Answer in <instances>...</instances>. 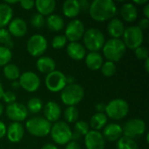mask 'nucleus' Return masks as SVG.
<instances>
[{"instance_id": "nucleus-1", "label": "nucleus", "mask_w": 149, "mask_h": 149, "mask_svg": "<svg viewBox=\"0 0 149 149\" xmlns=\"http://www.w3.org/2000/svg\"><path fill=\"white\" fill-rule=\"evenodd\" d=\"M89 14L97 22L112 19L117 13V6L112 0H94L90 3Z\"/></svg>"}, {"instance_id": "nucleus-2", "label": "nucleus", "mask_w": 149, "mask_h": 149, "mask_svg": "<svg viewBox=\"0 0 149 149\" xmlns=\"http://www.w3.org/2000/svg\"><path fill=\"white\" fill-rule=\"evenodd\" d=\"M126 45L123 40L120 38H111L105 42L102 48L103 54L107 61L118 62L120 61L126 52Z\"/></svg>"}, {"instance_id": "nucleus-3", "label": "nucleus", "mask_w": 149, "mask_h": 149, "mask_svg": "<svg viewBox=\"0 0 149 149\" xmlns=\"http://www.w3.org/2000/svg\"><path fill=\"white\" fill-rule=\"evenodd\" d=\"M84 95V88L74 83L65 86V87L61 91L60 98L65 105L68 107H75L83 100Z\"/></svg>"}, {"instance_id": "nucleus-4", "label": "nucleus", "mask_w": 149, "mask_h": 149, "mask_svg": "<svg viewBox=\"0 0 149 149\" xmlns=\"http://www.w3.org/2000/svg\"><path fill=\"white\" fill-rule=\"evenodd\" d=\"M83 39L86 49L91 52H98L100 51L106 42L103 32L96 28H89L85 31Z\"/></svg>"}, {"instance_id": "nucleus-5", "label": "nucleus", "mask_w": 149, "mask_h": 149, "mask_svg": "<svg viewBox=\"0 0 149 149\" xmlns=\"http://www.w3.org/2000/svg\"><path fill=\"white\" fill-rule=\"evenodd\" d=\"M25 127L31 135L44 137L50 134L52 124L45 118L33 117L26 121Z\"/></svg>"}, {"instance_id": "nucleus-6", "label": "nucleus", "mask_w": 149, "mask_h": 149, "mask_svg": "<svg viewBox=\"0 0 149 149\" xmlns=\"http://www.w3.org/2000/svg\"><path fill=\"white\" fill-rule=\"evenodd\" d=\"M129 111L128 103L121 99H115L111 100L106 106V115L110 119L120 120L125 118Z\"/></svg>"}, {"instance_id": "nucleus-7", "label": "nucleus", "mask_w": 149, "mask_h": 149, "mask_svg": "<svg viewBox=\"0 0 149 149\" xmlns=\"http://www.w3.org/2000/svg\"><path fill=\"white\" fill-rule=\"evenodd\" d=\"M51 135L53 141L58 145H65L71 141L72 130L65 121H57L52 126Z\"/></svg>"}, {"instance_id": "nucleus-8", "label": "nucleus", "mask_w": 149, "mask_h": 149, "mask_svg": "<svg viewBox=\"0 0 149 149\" xmlns=\"http://www.w3.org/2000/svg\"><path fill=\"white\" fill-rule=\"evenodd\" d=\"M123 38L126 47L131 50H135L141 46L143 42V31L136 25L129 26L125 29Z\"/></svg>"}, {"instance_id": "nucleus-9", "label": "nucleus", "mask_w": 149, "mask_h": 149, "mask_svg": "<svg viewBox=\"0 0 149 149\" xmlns=\"http://www.w3.org/2000/svg\"><path fill=\"white\" fill-rule=\"evenodd\" d=\"M48 43L46 38L41 34H34L32 35L26 45V48L28 52L32 57H40L42 56L47 50Z\"/></svg>"}, {"instance_id": "nucleus-10", "label": "nucleus", "mask_w": 149, "mask_h": 149, "mask_svg": "<svg viewBox=\"0 0 149 149\" xmlns=\"http://www.w3.org/2000/svg\"><path fill=\"white\" fill-rule=\"evenodd\" d=\"M146 131V123L139 119L134 118L127 121L122 128V134L125 137L134 139L142 135Z\"/></svg>"}, {"instance_id": "nucleus-11", "label": "nucleus", "mask_w": 149, "mask_h": 149, "mask_svg": "<svg viewBox=\"0 0 149 149\" xmlns=\"http://www.w3.org/2000/svg\"><path fill=\"white\" fill-rule=\"evenodd\" d=\"M66 85V76L60 71L55 70L45 78L46 88L52 93L61 92Z\"/></svg>"}, {"instance_id": "nucleus-12", "label": "nucleus", "mask_w": 149, "mask_h": 149, "mask_svg": "<svg viewBox=\"0 0 149 149\" xmlns=\"http://www.w3.org/2000/svg\"><path fill=\"white\" fill-rule=\"evenodd\" d=\"M19 86L28 93L36 92L40 86V79L32 72H25L19 76Z\"/></svg>"}, {"instance_id": "nucleus-13", "label": "nucleus", "mask_w": 149, "mask_h": 149, "mask_svg": "<svg viewBox=\"0 0 149 149\" xmlns=\"http://www.w3.org/2000/svg\"><path fill=\"white\" fill-rule=\"evenodd\" d=\"M85 33V25L79 19H73L68 23L65 28V38L70 42L79 41Z\"/></svg>"}, {"instance_id": "nucleus-14", "label": "nucleus", "mask_w": 149, "mask_h": 149, "mask_svg": "<svg viewBox=\"0 0 149 149\" xmlns=\"http://www.w3.org/2000/svg\"><path fill=\"white\" fill-rule=\"evenodd\" d=\"M5 113L7 117L13 120V122H20L24 120L28 117L29 113L26 107L18 102H14L8 105Z\"/></svg>"}, {"instance_id": "nucleus-15", "label": "nucleus", "mask_w": 149, "mask_h": 149, "mask_svg": "<svg viewBox=\"0 0 149 149\" xmlns=\"http://www.w3.org/2000/svg\"><path fill=\"white\" fill-rule=\"evenodd\" d=\"M85 145L86 149H104L105 139L99 131L92 130L85 137Z\"/></svg>"}, {"instance_id": "nucleus-16", "label": "nucleus", "mask_w": 149, "mask_h": 149, "mask_svg": "<svg viewBox=\"0 0 149 149\" xmlns=\"http://www.w3.org/2000/svg\"><path fill=\"white\" fill-rule=\"evenodd\" d=\"M8 25H9L8 31L11 36L21 38L24 37L27 32V24L23 18L17 17L11 19V21Z\"/></svg>"}, {"instance_id": "nucleus-17", "label": "nucleus", "mask_w": 149, "mask_h": 149, "mask_svg": "<svg viewBox=\"0 0 149 149\" xmlns=\"http://www.w3.org/2000/svg\"><path fill=\"white\" fill-rule=\"evenodd\" d=\"M24 134V127L19 122H12L6 129L7 138L12 143L19 142L23 139Z\"/></svg>"}, {"instance_id": "nucleus-18", "label": "nucleus", "mask_w": 149, "mask_h": 149, "mask_svg": "<svg viewBox=\"0 0 149 149\" xmlns=\"http://www.w3.org/2000/svg\"><path fill=\"white\" fill-rule=\"evenodd\" d=\"M44 113L45 119L49 122H57L61 116V108L58 103L49 101L45 106Z\"/></svg>"}, {"instance_id": "nucleus-19", "label": "nucleus", "mask_w": 149, "mask_h": 149, "mask_svg": "<svg viewBox=\"0 0 149 149\" xmlns=\"http://www.w3.org/2000/svg\"><path fill=\"white\" fill-rule=\"evenodd\" d=\"M122 127L116 123H111L105 127L103 137L109 141H116L122 136Z\"/></svg>"}, {"instance_id": "nucleus-20", "label": "nucleus", "mask_w": 149, "mask_h": 149, "mask_svg": "<svg viewBox=\"0 0 149 149\" xmlns=\"http://www.w3.org/2000/svg\"><path fill=\"white\" fill-rule=\"evenodd\" d=\"M125 26L120 19L113 17L110 20L107 24V32L113 38H120L123 36Z\"/></svg>"}, {"instance_id": "nucleus-21", "label": "nucleus", "mask_w": 149, "mask_h": 149, "mask_svg": "<svg viewBox=\"0 0 149 149\" xmlns=\"http://www.w3.org/2000/svg\"><path fill=\"white\" fill-rule=\"evenodd\" d=\"M68 56L74 60H81L86 57L85 47L78 42H71L66 48Z\"/></svg>"}, {"instance_id": "nucleus-22", "label": "nucleus", "mask_w": 149, "mask_h": 149, "mask_svg": "<svg viewBox=\"0 0 149 149\" xmlns=\"http://www.w3.org/2000/svg\"><path fill=\"white\" fill-rule=\"evenodd\" d=\"M120 13L122 18L128 23L134 22L138 17L137 8L132 3H127L123 4L122 7L120 8Z\"/></svg>"}, {"instance_id": "nucleus-23", "label": "nucleus", "mask_w": 149, "mask_h": 149, "mask_svg": "<svg viewBox=\"0 0 149 149\" xmlns=\"http://www.w3.org/2000/svg\"><path fill=\"white\" fill-rule=\"evenodd\" d=\"M63 14L69 17L73 18L77 17L80 12V7L78 0H66L62 6Z\"/></svg>"}, {"instance_id": "nucleus-24", "label": "nucleus", "mask_w": 149, "mask_h": 149, "mask_svg": "<svg viewBox=\"0 0 149 149\" xmlns=\"http://www.w3.org/2000/svg\"><path fill=\"white\" fill-rule=\"evenodd\" d=\"M37 68L40 72L49 74L55 71L56 63L50 57H46V56L40 57L37 61Z\"/></svg>"}, {"instance_id": "nucleus-25", "label": "nucleus", "mask_w": 149, "mask_h": 149, "mask_svg": "<svg viewBox=\"0 0 149 149\" xmlns=\"http://www.w3.org/2000/svg\"><path fill=\"white\" fill-rule=\"evenodd\" d=\"M35 7L42 16H50L55 10L56 2L54 0H37L35 2Z\"/></svg>"}, {"instance_id": "nucleus-26", "label": "nucleus", "mask_w": 149, "mask_h": 149, "mask_svg": "<svg viewBox=\"0 0 149 149\" xmlns=\"http://www.w3.org/2000/svg\"><path fill=\"white\" fill-rule=\"evenodd\" d=\"M103 63V58L99 52H90L86 56V65L92 71L100 70Z\"/></svg>"}, {"instance_id": "nucleus-27", "label": "nucleus", "mask_w": 149, "mask_h": 149, "mask_svg": "<svg viewBox=\"0 0 149 149\" xmlns=\"http://www.w3.org/2000/svg\"><path fill=\"white\" fill-rule=\"evenodd\" d=\"M12 8L5 3H0V29L4 28L12 19Z\"/></svg>"}, {"instance_id": "nucleus-28", "label": "nucleus", "mask_w": 149, "mask_h": 149, "mask_svg": "<svg viewBox=\"0 0 149 149\" xmlns=\"http://www.w3.org/2000/svg\"><path fill=\"white\" fill-rule=\"evenodd\" d=\"M45 24L50 31L55 32L61 31L65 26L64 19L60 16L56 14H52L48 16L47 19H45Z\"/></svg>"}, {"instance_id": "nucleus-29", "label": "nucleus", "mask_w": 149, "mask_h": 149, "mask_svg": "<svg viewBox=\"0 0 149 149\" xmlns=\"http://www.w3.org/2000/svg\"><path fill=\"white\" fill-rule=\"evenodd\" d=\"M107 116L104 113H96L92 116L90 120V125L95 131L103 128L105 126H107Z\"/></svg>"}, {"instance_id": "nucleus-30", "label": "nucleus", "mask_w": 149, "mask_h": 149, "mask_svg": "<svg viewBox=\"0 0 149 149\" xmlns=\"http://www.w3.org/2000/svg\"><path fill=\"white\" fill-rule=\"evenodd\" d=\"M3 72L4 77L7 79L12 80V81H16L17 79H19V76H20L19 68L14 64H10L9 63L6 65H4Z\"/></svg>"}, {"instance_id": "nucleus-31", "label": "nucleus", "mask_w": 149, "mask_h": 149, "mask_svg": "<svg viewBox=\"0 0 149 149\" xmlns=\"http://www.w3.org/2000/svg\"><path fill=\"white\" fill-rule=\"evenodd\" d=\"M0 44L3 45L2 46H4L10 50L14 47V41L12 39V36L5 28L0 29Z\"/></svg>"}, {"instance_id": "nucleus-32", "label": "nucleus", "mask_w": 149, "mask_h": 149, "mask_svg": "<svg viewBox=\"0 0 149 149\" xmlns=\"http://www.w3.org/2000/svg\"><path fill=\"white\" fill-rule=\"evenodd\" d=\"M117 148L118 149H139L138 144L135 142L134 140L121 136L117 142Z\"/></svg>"}, {"instance_id": "nucleus-33", "label": "nucleus", "mask_w": 149, "mask_h": 149, "mask_svg": "<svg viewBox=\"0 0 149 149\" xmlns=\"http://www.w3.org/2000/svg\"><path fill=\"white\" fill-rule=\"evenodd\" d=\"M26 108L28 112L31 113H38L43 108V102L38 98H31V100H28Z\"/></svg>"}, {"instance_id": "nucleus-34", "label": "nucleus", "mask_w": 149, "mask_h": 149, "mask_svg": "<svg viewBox=\"0 0 149 149\" xmlns=\"http://www.w3.org/2000/svg\"><path fill=\"white\" fill-rule=\"evenodd\" d=\"M79 113L76 107H68L64 112V117L68 123L76 122L79 119Z\"/></svg>"}, {"instance_id": "nucleus-35", "label": "nucleus", "mask_w": 149, "mask_h": 149, "mask_svg": "<svg viewBox=\"0 0 149 149\" xmlns=\"http://www.w3.org/2000/svg\"><path fill=\"white\" fill-rule=\"evenodd\" d=\"M11 58V51L4 46L0 45V66H4L7 64H9Z\"/></svg>"}, {"instance_id": "nucleus-36", "label": "nucleus", "mask_w": 149, "mask_h": 149, "mask_svg": "<svg viewBox=\"0 0 149 149\" xmlns=\"http://www.w3.org/2000/svg\"><path fill=\"white\" fill-rule=\"evenodd\" d=\"M100 69H101L102 74L107 78L112 77L116 72V65L113 62H111V61H107L103 63Z\"/></svg>"}, {"instance_id": "nucleus-37", "label": "nucleus", "mask_w": 149, "mask_h": 149, "mask_svg": "<svg viewBox=\"0 0 149 149\" xmlns=\"http://www.w3.org/2000/svg\"><path fill=\"white\" fill-rule=\"evenodd\" d=\"M30 22H31V24L35 27V28H38V29H40L42 28L45 24V17L42 16L41 14L39 13H34L31 19H30Z\"/></svg>"}, {"instance_id": "nucleus-38", "label": "nucleus", "mask_w": 149, "mask_h": 149, "mask_svg": "<svg viewBox=\"0 0 149 149\" xmlns=\"http://www.w3.org/2000/svg\"><path fill=\"white\" fill-rule=\"evenodd\" d=\"M89 125L83 120L77 121L75 126H74V132L78 133L79 135H86L87 133L89 132Z\"/></svg>"}, {"instance_id": "nucleus-39", "label": "nucleus", "mask_w": 149, "mask_h": 149, "mask_svg": "<svg viewBox=\"0 0 149 149\" xmlns=\"http://www.w3.org/2000/svg\"><path fill=\"white\" fill-rule=\"evenodd\" d=\"M66 42H67V39L64 35H57L53 38L52 41V45L54 49L59 50L65 47V45H66Z\"/></svg>"}, {"instance_id": "nucleus-40", "label": "nucleus", "mask_w": 149, "mask_h": 149, "mask_svg": "<svg viewBox=\"0 0 149 149\" xmlns=\"http://www.w3.org/2000/svg\"><path fill=\"white\" fill-rule=\"evenodd\" d=\"M135 51V56L140 60H146L148 58V50L145 46H140Z\"/></svg>"}, {"instance_id": "nucleus-41", "label": "nucleus", "mask_w": 149, "mask_h": 149, "mask_svg": "<svg viewBox=\"0 0 149 149\" xmlns=\"http://www.w3.org/2000/svg\"><path fill=\"white\" fill-rule=\"evenodd\" d=\"M2 99L3 100V101L5 103H7L8 105H10V104H12V103L16 102L17 97H16V95H15V93L13 92H11V91H6V92L3 93Z\"/></svg>"}, {"instance_id": "nucleus-42", "label": "nucleus", "mask_w": 149, "mask_h": 149, "mask_svg": "<svg viewBox=\"0 0 149 149\" xmlns=\"http://www.w3.org/2000/svg\"><path fill=\"white\" fill-rule=\"evenodd\" d=\"M21 7L26 10H31L34 6H35V2L32 0H22L19 2Z\"/></svg>"}, {"instance_id": "nucleus-43", "label": "nucleus", "mask_w": 149, "mask_h": 149, "mask_svg": "<svg viewBox=\"0 0 149 149\" xmlns=\"http://www.w3.org/2000/svg\"><path fill=\"white\" fill-rule=\"evenodd\" d=\"M149 26V19L148 18H142V19H141V21H140V23H139V25H138V27L143 31V30H147Z\"/></svg>"}, {"instance_id": "nucleus-44", "label": "nucleus", "mask_w": 149, "mask_h": 149, "mask_svg": "<svg viewBox=\"0 0 149 149\" xmlns=\"http://www.w3.org/2000/svg\"><path fill=\"white\" fill-rule=\"evenodd\" d=\"M79 7H80V10H84V11L89 10L90 3H88V1L81 0V1H79Z\"/></svg>"}, {"instance_id": "nucleus-45", "label": "nucleus", "mask_w": 149, "mask_h": 149, "mask_svg": "<svg viewBox=\"0 0 149 149\" xmlns=\"http://www.w3.org/2000/svg\"><path fill=\"white\" fill-rule=\"evenodd\" d=\"M65 149H81L79 144L77 141H70L66 144L65 148Z\"/></svg>"}, {"instance_id": "nucleus-46", "label": "nucleus", "mask_w": 149, "mask_h": 149, "mask_svg": "<svg viewBox=\"0 0 149 149\" xmlns=\"http://www.w3.org/2000/svg\"><path fill=\"white\" fill-rule=\"evenodd\" d=\"M6 126L4 125V123L3 121L0 120V139H2L3 137H4L6 135Z\"/></svg>"}, {"instance_id": "nucleus-47", "label": "nucleus", "mask_w": 149, "mask_h": 149, "mask_svg": "<svg viewBox=\"0 0 149 149\" xmlns=\"http://www.w3.org/2000/svg\"><path fill=\"white\" fill-rule=\"evenodd\" d=\"M106 106L107 105L104 103H99L96 105V110L98 111V113H103L106 110Z\"/></svg>"}, {"instance_id": "nucleus-48", "label": "nucleus", "mask_w": 149, "mask_h": 149, "mask_svg": "<svg viewBox=\"0 0 149 149\" xmlns=\"http://www.w3.org/2000/svg\"><path fill=\"white\" fill-rule=\"evenodd\" d=\"M80 137H81V135H79V134L78 133H76V132H73V133H72L71 141H77L79 140Z\"/></svg>"}, {"instance_id": "nucleus-49", "label": "nucleus", "mask_w": 149, "mask_h": 149, "mask_svg": "<svg viewBox=\"0 0 149 149\" xmlns=\"http://www.w3.org/2000/svg\"><path fill=\"white\" fill-rule=\"evenodd\" d=\"M41 149H58V148L53 145V144H51V143H48V144H45L42 147Z\"/></svg>"}, {"instance_id": "nucleus-50", "label": "nucleus", "mask_w": 149, "mask_h": 149, "mask_svg": "<svg viewBox=\"0 0 149 149\" xmlns=\"http://www.w3.org/2000/svg\"><path fill=\"white\" fill-rule=\"evenodd\" d=\"M144 15H145V17L146 18H149V3H147L146 6L144 7Z\"/></svg>"}, {"instance_id": "nucleus-51", "label": "nucleus", "mask_w": 149, "mask_h": 149, "mask_svg": "<svg viewBox=\"0 0 149 149\" xmlns=\"http://www.w3.org/2000/svg\"><path fill=\"white\" fill-rule=\"evenodd\" d=\"M74 82H75V79H74L73 77H72V76H67V77H66V84H67V85L74 84Z\"/></svg>"}, {"instance_id": "nucleus-52", "label": "nucleus", "mask_w": 149, "mask_h": 149, "mask_svg": "<svg viewBox=\"0 0 149 149\" xmlns=\"http://www.w3.org/2000/svg\"><path fill=\"white\" fill-rule=\"evenodd\" d=\"M134 3H137V4H145V3L147 4V3H148V0H141V1L135 0Z\"/></svg>"}, {"instance_id": "nucleus-53", "label": "nucleus", "mask_w": 149, "mask_h": 149, "mask_svg": "<svg viewBox=\"0 0 149 149\" xmlns=\"http://www.w3.org/2000/svg\"><path fill=\"white\" fill-rule=\"evenodd\" d=\"M11 86H12L13 89H17V88H18L20 86H19V83H18L17 81H13L12 84H11Z\"/></svg>"}, {"instance_id": "nucleus-54", "label": "nucleus", "mask_w": 149, "mask_h": 149, "mask_svg": "<svg viewBox=\"0 0 149 149\" xmlns=\"http://www.w3.org/2000/svg\"><path fill=\"white\" fill-rule=\"evenodd\" d=\"M149 58H147L146 60H145V69H146V72H149Z\"/></svg>"}, {"instance_id": "nucleus-55", "label": "nucleus", "mask_w": 149, "mask_h": 149, "mask_svg": "<svg viewBox=\"0 0 149 149\" xmlns=\"http://www.w3.org/2000/svg\"><path fill=\"white\" fill-rule=\"evenodd\" d=\"M3 93H4V91H3V86H2V84H1V82H0V99H2Z\"/></svg>"}, {"instance_id": "nucleus-56", "label": "nucleus", "mask_w": 149, "mask_h": 149, "mask_svg": "<svg viewBox=\"0 0 149 149\" xmlns=\"http://www.w3.org/2000/svg\"><path fill=\"white\" fill-rule=\"evenodd\" d=\"M18 3L17 1H9V0L5 1V3H7L10 6V4H14V3Z\"/></svg>"}, {"instance_id": "nucleus-57", "label": "nucleus", "mask_w": 149, "mask_h": 149, "mask_svg": "<svg viewBox=\"0 0 149 149\" xmlns=\"http://www.w3.org/2000/svg\"><path fill=\"white\" fill-rule=\"evenodd\" d=\"M3 107L2 103H0V117L3 114Z\"/></svg>"}]
</instances>
